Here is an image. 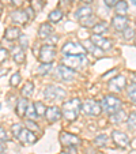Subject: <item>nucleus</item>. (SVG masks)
I'll return each instance as SVG.
<instances>
[{
    "instance_id": "obj_1",
    "label": "nucleus",
    "mask_w": 136,
    "mask_h": 154,
    "mask_svg": "<svg viewBox=\"0 0 136 154\" xmlns=\"http://www.w3.org/2000/svg\"><path fill=\"white\" fill-rule=\"evenodd\" d=\"M80 100L79 98H72L70 101H65L63 104V116L67 122H75L79 116V112H80Z\"/></svg>"
},
{
    "instance_id": "obj_2",
    "label": "nucleus",
    "mask_w": 136,
    "mask_h": 154,
    "mask_svg": "<svg viewBox=\"0 0 136 154\" xmlns=\"http://www.w3.org/2000/svg\"><path fill=\"white\" fill-rule=\"evenodd\" d=\"M63 64L65 67L71 68V70H80L89 66V60H87L86 55H65L63 57Z\"/></svg>"
},
{
    "instance_id": "obj_3",
    "label": "nucleus",
    "mask_w": 136,
    "mask_h": 154,
    "mask_svg": "<svg viewBox=\"0 0 136 154\" xmlns=\"http://www.w3.org/2000/svg\"><path fill=\"white\" fill-rule=\"evenodd\" d=\"M121 100L119 98V97L113 96V94H109V96L104 97V100H102L101 102V108L102 111L106 112L107 115H113L116 113V112H119L120 109H121Z\"/></svg>"
},
{
    "instance_id": "obj_4",
    "label": "nucleus",
    "mask_w": 136,
    "mask_h": 154,
    "mask_svg": "<svg viewBox=\"0 0 136 154\" xmlns=\"http://www.w3.org/2000/svg\"><path fill=\"white\" fill-rule=\"evenodd\" d=\"M65 96H67V91L60 86L49 85L44 90V97L47 100H49V101H60V100L65 98Z\"/></svg>"
},
{
    "instance_id": "obj_5",
    "label": "nucleus",
    "mask_w": 136,
    "mask_h": 154,
    "mask_svg": "<svg viewBox=\"0 0 136 154\" xmlns=\"http://www.w3.org/2000/svg\"><path fill=\"white\" fill-rule=\"evenodd\" d=\"M80 111L83 112L86 116H98V115L101 113L102 108H101V104H98L95 100H86V101L82 104Z\"/></svg>"
},
{
    "instance_id": "obj_6",
    "label": "nucleus",
    "mask_w": 136,
    "mask_h": 154,
    "mask_svg": "<svg viewBox=\"0 0 136 154\" xmlns=\"http://www.w3.org/2000/svg\"><path fill=\"white\" fill-rule=\"evenodd\" d=\"M56 56V47L53 44H45L40 49V60L42 63H52Z\"/></svg>"
},
{
    "instance_id": "obj_7",
    "label": "nucleus",
    "mask_w": 136,
    "mask_h": 154,
    "mask_svg": "<svg viewBox=\"0 0 136 154\" xmlns=\"http://www.w3.org/2000/svg\"><path fill=\"white\" fill-rule=\"evenodd\" d=\"M63 53L64 55H86V48L82 45V44L79 42H72V41H70V42H65L63 45Z\"/></svg>"
},
{
    "instance_id": "obj_8",
    "label": "nucleus",
    "mask_w": 136,
    "mask_h": 154,
    "mask_svg": "<svg viewBox=\"0 0 136 154\" xmlns=\"http://www.w3.org/2000/svg\"><path fill=\"white\" fill-rule=\"evenodd\" d=\"M60 142L63 143L64 146H67V147H76V146L80 145L82 140H80V138L76 137V135L63 131L60 134Z\"/></svg>"
},
{
    "instance_id": "obj_9",
    "label": "nucleus",
    "mask_w": 136,
    "mask_h": 154,
    "mask_svg": "<svg viewBox=\"0 0 136 154\" xmlns=\"http://www.w3.org/2000/svg\"><path fill=\"white\" fill-rule=\"evenodd\" d=\"M127 85V79L122 75H116L109 81V90L113 93H120Z\"/></svg>"
},
{
    "instance_id": "obj_10",
    "label": "nucleus",
    "mask_w": 136,
    "mask_h": 154,
    "mask_svg": "<svg viewBox=\"0 0 136 154\" xmlns=\"http://www.w3.org/2000/svg\"><path fill=\"white\" fill-rule=\"evenodd\" d=\"M17 139L20 143H25V145H33V143L37 142V137L30 130H27V128H22L20 130V132L17 135Z\"/></svg>"
},
{
    "instance_id": "obj_11",
    "label": "nucleus",
    "mask_w": 136,
    "mask_h": 154,
    "mask_svg": "<svg viewBox=\"0 0 136 154\" xmlns=\"http://www.w3.org/2000/svg\"><path fill=\"white\" fill-rule=\"evenodd\" d=\"M90 41H91L95 47H98L99 49H102V51H107V49H110V47H112V42H110L109 40H106V38H104L102 35H99V34H93L91 38H90Z\"/></svg>"
},
{
    "instance_id": "obj_12",
    "label": "nucleus",
    "mask_w": 136,
    "mask_h": 154,
    "mask_svg": "<svg viewBox=\"0 0 136 154\" xmlns=\"http://www.w3.org/2000/svg\"><path fill=\"white\" fill-rule=\"evenodd\" d=\"M57 76L60 79H64V81H72L74 78H75V75H76V72L74 70H71V68H68V67H65L64 64H60L57 67Z\"/></svg>"
},
{
    "instance_id": "obj_13",
    "label": "nucleus",
    "mask_w": 136,
    "mask_h": 154,
    "mask_svg": "<svg viewBox=\"0 0 136 154\" xmlns=\"http://www.w3.org/2000/svg\"><path fill=\"white\" fill-rule=\"evenodd\" d=\"M112 138H113V140H114V143H116L117 146H120V147H128V145H129V138H128V135L125 134V132L113 131Z\"/></svg>"
},
{
    "instance_id": "obj_14",
    "label": "nucleus",
    "mask_w": 136,
    "mask_h": 154,
    "mask_svg": "<svg viewBox=\"0 0 136 154\" xmlns=\"http://www.w3.org/2000/svg\"><path fill=\"white\" fill-rule=\"evenodd\" d=\"M61 111L59 109L57 106H50V108H47V112H45V117L49 123H56L61 119Z\"/></svg>"
},
{
    "instance_id": "obj_15",
    "label": "nucleus",
    "mask_w": 136,
    "mask_h": 154,
    "mask_svg": "<svg viewBox=\"0 0 136 154\" xmlns=\"http://www.w3.org/2000/svg\"><path fill=\"white\" fill-rule=\"evenodd\" d=\"M112 26L117 30V32H124L128 27V19L127 17H121V15H116L112 19Z\"/></svg>"
},
{
    "instance_id": "obj_16",
    "label": "nucleus",
    "mask_w": 136,
    "mask_h": 154,
    "mask_svg": "<svg viewBox=\"0 0 136 154\" xmlns=\"http://www.w3.org/2000/svg\"><path fill=\"white\" fill-rule=\"evenodd\" d=\"M11 20L14 23L18 25H25L29 20V17H27L26 11H20V10H17L11 14Z\"/></svg>"
},
{
    "instance_id": "obj_17",
    "label": "nucleus",
    "mask_w": 136,
    "mask_h": 154,
    "mask_svg": "<svg viewBox=\"0 0 136 154\" xmlns=\"http://www.w3.org/2000/svg\"><path fill=\"white\" fill-rule=\"evenodd\" d=\"M27 106H29V102H27L26 98H20L18 100L17 102V108H15V111H17V115L19 117H23L26 115V111H27Z\"/></svg>"
},
{
    "instance_id": "obj_18",
    "label": "nucleus",
    "mask_w": 136,
    "mask_h": 154,
    "mask_svg": "<svg viewBox=\"0 0 136 154\" xmlns=\"http://www.w3.org/2000/svg\"><path fill=\"white\" fill-rule=\"evenodd\" d=\"M38 35L41 38H49L50 35H53V27L50 23H42L38 29Z\"/></svg>"
},
{
    "instance_id": "obj_19",
    "label": "nucleus",
    "mask_w": 136,
    "mask_h": 154,
    "mask_svg": "<svg viewBox=\"0 0 136 154\" xmlns=\"http://www.w3.org/2000/svg\"><path fill=\"white\" fill-rule=\"evenodd\" d=\"M12 59L17 61L18 64H22L25 61V51L22 49V47H14L12 49Z\"/></svg>"
},
{
    "instance_id": "obj_20",
    "label": "nucleus",
    "mask_w": 136,
    "mask_h": 154,
    "mask_svg": "<svg viewBox=\"0 0 136 154\" xmlns=\"http://www.w3.org/2000/svg\"><path fill=\"white\" fill-rule=\"evenodd\" d=\"M19 35H20L19 27H7L6 33H4L6 40H10V41H14V40H17V38H19Z\"/></svg>"
},
{
    "instance_id": "obj_21",
    "label": "nucleus",
    "mask_w": 136,
    "mask_h": 154,
    "mask_svg": "<svg viewBox=\"0 0 136 154\" xmlns=\"http://www.w3.org/2000/svg\"><path fill=\"white\" fill-rule=\"evenodd\" d=\"M90 15H93V10H91V7H89V6L80 7V8L75 12V18H76V19H79V20L84 19V18L90 17Z\"/></svg>"
},
{
    "instance_id": "obj_22",
    "label": "nucleus",
    "mask_w": 136,
    "mask_h": 154,
    "mask_svg": "<svg viewBox=\"0 0 136 154\" xmlns=\"http://www.w3.org/2000/svg\"><path fill=\"white\" fill-rule=\"evenodd\" d=\"M33 93H34V83L33 82H26V83L23 85V87L20 89V94L25 97V98H27V97H32Z\"/></svg>"
},
{
    "instance_id": "obj_23",
    "label": "nucleus",
    "mask_w": 136,
    "mask_h": 154,
    "mask_svg": "<svg viewBox=\"0 0 136 154\" xmlns=\"http://www.w3.org/2000/svg\"><path fill=\"white\" fill-rule=\"evenodd\" d=\"M114 8H116L117 15L125 17V15H127V11H128V3H127V2H124V0H120L119 3L114 6Z\"/></svg>"
},
{
    "instance_id": "obj_24",
    "label": "nucleus",
    "mask_w": 136,
    "mask_h": 154,
    "mask_svg": "<svg viewBox=\"0 0 136 154\" xmlns=\"http://www.w3.org/2000/svg\"><path fill=\"white\" fill-rule=\"evenodd\" d=\"M95 23H98V22H97V18L94 15H90V17L84 18V19H80V25L83 27H94Z\"/></svg>"
},
{
    "instance_id": "obj_25",
    "label": "nucleus",
    "mask_w": 136,
    "mask_h": 154,
    "mask_svg": "<svg viewBox=\"0 0 136 154\" xmlns=\"http://www.w3.org/2000/svg\"><path fill=\"white\" fill-rule=\"evenodd\" d=\"M49 20L52 22V23H56V22H59V20L63 18V11H61L60 8H56V10H53V11H50L49 12Z\"/></svg>"
},
{
    "instance_id": "obj_26",
    "label": "nucleus",
    "mask_w": 136,
    "mask_h": 154,
    "mask_svg": "<svg viewBox=\"0 0 136 154\" xmlns=\"http://www.w3.org/2000/svg\"><path fill=\"white\" fill-rule=\"evenodd\" d=\"M125 117H127V115H125L124 111H121V109H120L119 112H116V113L110 115V120H112L113 123H121L125 120Z\"/></svg>"
},
{
    "instance_id": "obj_27",
    "label": "nucleus",
    "mask_w": 136,
    "mask_h": 154,
    "mask_svg": "<svg viewBox=\"0 0 136 154\" xmlns=\"http://www.w3.org/2000/svg\"><path fill=\"white\" fill-rule=\"evenodd\" d=\"M93 30H94V33L95 34H104V33H106V30H107V23L106 22H99V23H95V26L93 27Z\"/></svg>"
},
{
    "instance_id": "obj_28",
    "label": "nucleus",
    "mask_w": 136,
    "mask_h": 154,
    "mask_svg": "<svg viewBox=\"0 0 136 154\" xmlns=\"http://www.w3.org/2000/svg\"><path fill=\"white\" fill-rule=\"evenodd\" d=\"M52 68H53L52 63H42L40 67H38V74H40V75H47L49 71H52Z\"/></svg>"
},
{
    "instance_id": "obj_29",
    "label": "nucleus",
    "mask_w": 136,
    "mask_h": 154,
    "mask_svg": "<svg viewBox=\"0 0 136 154\" xmlns=\"http://www.w3.org/2000/svg\"><path fill=\"white\" fill-rule=\"evenodd\" d=\"M25 116H26L29 120H34L35 117L38 116L37 112H35L34 104H29V106H27V111H26V115H25Z\"/></svg>"
},
{
    "instance_id": "obj_30",
    "label": "nucleus",
    "mask_w": 136,
    "mask_h": 154,
    "mask_svg": "<svg viewBox=\"0 0 136 154\" xmlns=\"http://www.w3.org/2000/svg\"><path fill=\"white\" fill-rule=\"evenodd\" d=\"M32 8L34 12H41L44 8V0H30Z\"/></svg>"
},
{
    "instance_id": "obj_31",
    "label": "nucleus",
    "mask_w": 136,
    "mask_h": 154,
    "mask_svg": "<svg viewBox=\"0 0 136 154\" xmlns=\"http://www.w3.org/2000/svg\"><path fill=\"white\" fill-rule=\"evenodd\" d=\"M34 108H35V112H37L38 116H44L45 112H47V106H45L44 102H41V101L34 102Z\"/></svg>"
},
{
    "instance_id": "obj_32",
    "label": "nucleus",
    "mask_w": 136,
    "mask_h": 154,
    "mask_svg": "<svg viewBox=\"0 0 136 154\" xmlns=\"http://www.w3.org/2000/svg\"><path fill=\"white\" fill-rule=\"evenodd\" d=\"M95 146H98V147H104V146H106L107 143V137L106 135H99V137L95 138Z\"/></svg>"
},
{
    "instance_id": "obj_33",
    "label": "nucleus",
    "mask_w": 136,
    "mask_h": 154,
    "mask_svg": "<svg viewBox=\"0 0 136 154\" xmlns=\"http://www.w3.org/2000/svg\"><path fill=\"white\" fill-rule=\"evenodd\" d=\"M20 74L19 72H15V74H12L11 75V78H10V85H11L12 87H17L18 85H19V82H20Z\"/></svg>"
},
{
    "instance_id": "obj_34",
    "label": "nucleus",
    "mask_w": 136,
    "mask_h": 154,
    "mask_svg": "<svg viewBox=\"0 0 136 154\" xmlns=\"http://www.w3.org/2000/svg\"><path fill=\"white\" fill-rule=\"evenodd\" d=\"M128 128L132 131L136 130V113H131L128 116Z\"/></svg>"
},
{
    "instance_id": "obj_35",
    "label": "nucleus",
    "mask_w": 136,
    "mask_h": 154,
    "mask_svg": "<svg viewBox=\"0 0 136 154\" xmlns=\"http://www.w3.org/2000/svg\"><path fill=\"white\" fill-rule=\"evenodd\" d=\"M128 97L131 98L132 102H136V85H131L129 89H128Z\"/></svg>"
},
{
    "instance_id": "obj_36",
    "label": "nucleus",
    "mask_w": 136,
    "mask_h": 154,
    "mask_svg": "<svg viewBox=\"0 0 136 154\" xmlns=\"http://www.w3.org/2000/svg\"><path fill=\"white\" fill-rule=\"evenodd\" d=\"M25 124H26L27 130H30V131H35V132H40V127H38V125L35 124L34 122H32V120L27 119L26 122H25Z\"/></svg>"
},
{
    "instance_id": "obj_37",
    "label": "nucleus",
    "mask_w": 136,
    "mask_h": 154,
    "mask_svg": "<svg viewBox=\"0 0 136 154\" xmlns=\"http://www.w3.org/2000/svg\"><path fill=\"white\" fill-rule=\"evenodd\" d=\"M133 37H135V30H133L132 27H127V29L124 30V38L127 41H129V40H132Z\"/></svg>"
},
{
    "instance_id": "obj_38",
    "label": "nucleus",
    "mask_w": 136,
    "mask_h": 154,
    "mask_svg": "<svg viewBox=\"0 0 136 154\" xmlns=\"http://www.w3.org/2000/svg\"><path fill=\"white\" fill-rule=\"evenodd\" d=\"M22 124H20V123H17V124H12L11 125V132H12V135H14L15 138H17V135L19 134L20 132V130H22Z\"/></svg>"
},
{
    "instance_id": "obj_39",
    "label": "nucleus",
    "mask_w": 136,
    "mask_h": 154,
    "mask_svg": "<svg viewBox=\"0 0 136 154\" xmlns=\"http://www.w3.org/2000/svg\"><path fill=\"white\" fill-rule=\"evenodd\" d=\"M19 41H20V47H23V48L29 47V38H27L25 34H20L19 35Z\"/></svg>"
},
{
    "instance_id": "obj_40",
    "label": "nucleus",
    "mask_w": 136,
    "mask_h": 154,
    "mask_svg": "<svg viewBox=\"0 0 136 154\" xmlns=\"http://www.w3.org/2000/svg\"><path fill=\"white\" fill-rule=\"evenodd\" d=\"M6 140H8V135L3 127H0V142H6Z\"/></svg>"
},
{
    "instance_id": "obj_41",
    "label": "nucleus",
    "mask_w": 136,
    "mask_h": 154,
    "mask_svg": "<svg viewBox=\"0 0 136 154\" xmlns=\"http://www.w3.org/2000/svg\"><path fill=\"white\" fill-rule=\"evenodd\" d=\"M7 56H8V52H7L4 48L0 47V63H3V61L7 59Z\"/></svg>"
},
{
    "instance_id": "obj_42",
    "label": "nucleus",
    "mask_w": 136,
    "mask_h": 154,
    "mask_svg": "<svg viewBox=\"0 0 136 154\" xmlns=\"http://www.w3.org/2000/svg\"><path fill=\"white\" fill-rule=\"evenodd\" d=\"M104 2H105V4H106L107 7H114L120 0H104Z\"/></svg>"
},
{
    "instance_id": "obj_43",
    "label": "nucleus",
    "mask_w": 136,
    "mask_h": 154,
    "mask_svg": "<svg viewBox=\"0 0 136 154\" xmlns=\"http://www.w3.org/2000/svg\"><path fill=\"white\" fill-rule=\"evenodd\" d=\"M114 74H117V70H116V68H114V70H112V71H109V72H106V74H104V76H102V78H104V79H109L110 76L114 75Z\"/></svg>"
},
{
    "instance_id": "obj_44",
    "label": "nucleus",
    "mask_w": 136,
    "mask_h": 154,
    "mask_svg": "<svg viewBox=\"0 0 136 154\" xmlns=\"http://www.w3.org/2000/svg\"><path fill=\"white\" fill-rule=\"evenodd\" d=\"M26 14H27V17H29V19H30V18H34V11H33L32 7L26 10Z\"/></svg>"
},
{
    "instance_id": "obj_45",
    "label": "nucleus",
    "mask_w": 136,
    "mask_h": 154,
    "mask_svg": "<svg viewBox=\"0 0 136 154\" xmlns=\"http://www.w3.org/2000/svg\"><path fill=\"white\" fill-rule=\"evenodd\" d=\"M23 3H25V0H12V4H14V6H17V7L22 6Z\"/></svg>"
},
{
    "instance_id": "obj_46",
    "label": "nucleus",
    "mask_w": 136,
    "mask_h": 154,
    "mask_svg": "<svg viewBox=\"0 0 136 154\" xmlns=\"http://www.w3.org/2000/svg\"><path fill=\"white\" fill-rule=\"evenodd\" d=\"M60 6H63V7L68 6V2H67V0H60Z\"/></svg>"
},
{
    "instance_id": "obj_47",
    "label": "nucleus",
    "mask_w": 136,
    "mask_h": 154,
    "mask_svg": "<svg viewBox=\"0 0 136 154\" xmlns=\"http://www.w3.org/2000/svg\"><path fill=\"white\" fill-rule=\"evenodd\" d=\"M82 2H84V3H86V4H90V3H91V2H93V0H82Z\"/></svg>"
},
{
    "instance_id": "obj_48",
    "label": "nucleus",
    "mask_w": 136,
    "mask_h": 154,
    "mask_svg": "<svg viewBox=\"0 0 136 154\" xmlns=\"http://www.w3.org/2000/svg\"><path fill=\"white\" fill-rule=\"evenodd\" d=\"M132 81H133V83H135V85H136V74H135V75H133V78H132Z\"/></svg>"
},
{
    "instance_id": "obj_49",
    "label": "nucleus",
    "mask_w": 136,
    "mask_h": 154,
    "mask_svg": "<svg viewBox=\"0 0 136 154\" xmlns=\"http://www.w3.org/2000/svg\"><path fill=\"white\" fill-rule=\"evenodd\" d=\"M131 2H132V3H133V4H135V6H136V0H131Z\"/></svg>"
},
{
    "instance_id": "obj_50",
    "label": "nucleus",
    "mask_w": 136,
    "mask_h": 154,
    "mask_svg": "<svg viewBox=\"0 0 136 154\" xmlns=\"http://www.w3.org/2000/svg\"><path fill=\"white\" fill-rule=\"evenodd\" d=\"M70 2H78V0H70Z\"/></svg>"
},
{
    "instance_id": "obj_51",
    "label": "nucleus",
    "mask_w": 136,
    "mask_h": 154,
    "mask_svg": "<svg viewBox=\"0 0 136 154\" xmlns=\"http://www.w3.org/2000/svg\"><path fill=\"white\" fill-rule=\"evenodd\" d=\"M60 154H70V153H60Z\"/></svg>"
},
{
    "instance_id": "obj_52",
    "label": "nucleus",
    "mask_w": 136,
    "mask_h": 154,
    "mask_svg": "<svg viewBox=\"0 0 136 154\" xmlns=\"http://www.w3.org/2000/svg\"><path fill=\"white\" fill-rule=\"evenodd\" d=\"M0 109H2V104H0Z\"/></svg>"
},
{
    "instance_id": "obj_53",
    "label": "nucleus",
    "mask_w": 136,
    "mask_h": 154,
    "mask_svg": "<svg viewBox=\"0 0 136 154\" xmlns=\"http://www.w3.org/2000/svg\"><path fill=\"white\" fill-rule=\"evenodd\" d=\"M0 11H2V7H0Z\"/></svg>"
}]
</instances>
